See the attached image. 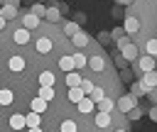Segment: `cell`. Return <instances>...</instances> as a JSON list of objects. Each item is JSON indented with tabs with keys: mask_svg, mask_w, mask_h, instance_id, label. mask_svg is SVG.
Wrapping results in <instances>:
<instances>
[{
	"mask_svg": "<svg viewBox=\"0 0 157 132\" xmlns=\"http://www.w3.org/2000/svg\"><path fill=\"white\" fill-rule=\"evenodd\" d=\"M120 78H123V81H132V71H130V68L120 71Z\"/></svg>",
	"mask_w": 157,
	"mask_h": 132,
	"instance_id": "cell-38",
	"label": "cell"
},
{
	"mask_svg": "<svg viewBox=\"0 0 157 132\" xmlns=\"http://www.w3.org/2000/svg\"><path fill=\"white\" fill-rule=\"evenodd\" d=\"M0 17H5V20H15V17H17V7H15V5H2Z\"/></svg>",
	"mask_w": 157,
	"mask_h": 132,
	"instance_id": "cell-16",
	"label": "cell"
},
{
	"mask_svg": "<svg viewBox=\"0 0 157 132\" xmlns=\"http://www.w3.org/2000/svg\"><path fill=\"white\" fill-rule=\"evenodd\" d=\"M123 32H125V27H115V29L110 32V37H113V42H118V39H123Z\"/></svg>",
	"mask_w": 157,
	"mask_h": 132,
	"instance_id": "cell-35",
	"label": "cell"
},
{
	"mask_svg": "<svg viewBox=\"0 0 157 132\" xmlns=\"http://www.w3.org/2000/svg\"><path fill=\"white\" fill-rule=\"evenodd\" d=\"M83 98H86V90H83V88H69V100H71V103L78 105Z\"/></svg>",
	"mask_w": 157,
	"mask_h": 132,
	"instance_id": "cell-11",
	"label": "cell"
},
{
	"mask_svg": "<svg viewBox=\"0 0 157 132\" xmlns=\"http://www.w3.org/2000/svg\"><path fill=\"white\" fill-rule=\"evenodd\" d=\"M93 108H96V103H93L91 98H83V100L78 103V112H83V115H86V112H93Z\"/></svg>",
	"mask_w": 157,
	"mask_h": 132,
	"instance_id": "cell-18",
	"label": "cell"
},
{
	"mask_svg": "<svg viewBox=\"0 0 157 132\" xmlns=\"http://www.w3.org/2000/svg\"><path fill=\"white\" fill-rule=\"evenodd\" d=\"M135 108H137V98H135L132 93L118 98V110H120V112H130V110H135Z\"/></svg>",
	"mask_w": 157,
	"mask_h": 132,
	"instance_id": "cell-1",
	"label": "cell"
},
{
	"mask_svg": "<svg viewBox=\"0 0 157 132\" xmlns=\"http://www.w3.org/2000/svg\"><path fill=\"white\" fill-rule=\"evenodd\" d=\"M93 122H96L98 127H108V125H110V112H98Z\"/></svg>",
	"mask_w": 157,
	"mask_h": 132,
	"instance_id": "cell-21",
	"label": "cell"
},
{
	"mask_svg": "<svg viewBox=\"0 0 157 132\" xmlns=\"http://www.w3.org/2000/svg\"><path fill=\"white\" fill-rule=\"evenodd\" d=\"M130 93H132L135 98H140V95H145V93H150V90H147V86H145L142 81H132V83H130Z\"/></svg>",
	"mask_w": 157,
	"mask_h": 132,
	"instance_id": "cell-6",
	"label": "cell"
},
{
	"mask_svg": "<svg viewBox=\"0 0 157 132\" xmlns=\"http://www.w3.org/2000/svg\"><path fill=\"white\" fill-rule=\"evenodd\" d=\"M123 27H125V32H128V34H135V32L140 29V22H137V17L128 15V17H125V24H123Z\"/></svg>",
	"mask_w": 157,
	"mask_h": 132,
	"instance_id": "cell-4",
	"label": "cell"
},
{
	"mask_svg": "<svg viewBox=\"0 0 157 132\" xmlns=\"http://www.w3.org/2000/svg\"><path fill=\"white\" fill-rule=\"evenodd\" d=\"M59 68H61V71H66V73H71V71L76 68L74 56H61V59H59Z\"/></svg>",
	"mask_w": 157,
	"mask_h": 132,
	"instance_id": "cell-5",
	"label": "cell"
},
{
	"mask_svg": "<svg viewBox=\"0 0 157 132\" xmlns=\"http://www.w3.org/2000/svg\"><path fill=\"white\" fill-rule=\"evenodd\" d=\"M140 115H142V110H140V108H135V110H130V112H128V120H130V122H137V120H140Z\"/></svg>",
	"mask_w": 157,
	"mask_h": 132,
	"instance_id": "cell-34",
	"label": "cell"
},
{
	"mask_svg": "<svg viewBox=\"0 0 157 132\" xmlns=\"http://www.w3.org/2000/svg\"><path fill=\"white\" fill-rule=\"evenodd\" d=\"M145 49H147V54H150V56H157V39H150Z\"/></svg>",
	"mask_w": 157,
	"mask_h": 132,
	"instance_id": "cell-32",
	"label": "cell"
},
{
	"mask_svg": "<svg viewBox=\"0 0 157 132\" xmlns=\"http://www.w3.org/2000/svg\"><path fill=\"white\" fill-rule=\"evenodd\" d=\"M64 32H66L69 37H76V34L81 32V24H78V22H66V24H64Z\"/></svg>",
	"mask_w": 157,
	"mask_h": 132,
	"instance_id": "cell-19",
	"label": "cell"
},
{
	"mask_svg": "<svg viewBox=\"0 0 157 132\" xmlns=\"http://www.w3.org/2000/svg\"><path fill=\"white\" fill-rule=\"evenodd\" d=\"M115 105H118V103H113V100H108V98H105V100H101V103H98V112H110Z\"/></svg>",
	"mask_w": 157,
	"mask_h": 132,
	"instance_id": "cell-24",
	"label": "cell"
},
{
	"mask_svg": "<svg viewBox=\"0 0 157 132\" xmlns=\"http://www.w3.org/2000/svg\"><path fill=\"white\" fill-rule=\"evenodd\" d=\"M47 10H49V7H44L42 2H34V5H32V15H37L39 20H42V17H47Z\"/></svg>",
	"mask_w": 157,
	"mask_h": 132,
	"instance_id": "cell-22",
	"label": "cell"
},
{
	"mask_svg": "<svg viewBox=\"0 0 157 132\" xmlns=\"http://www.w3.org/2000/svg\"><path fill=\"white\" fill-rule=\"evenodd\" d=\"M88 66H91L93 71H103V68H105V61H103V56H98V54H96V56H91V59H88Z\"/></svg>",
	"mask_w": 157,
	"mask_h": 132,
	"instance_id": "cell-14",
	"label": "cell"
},
{
	"mask_svg": "<svg viewBox=\"0 0 157 132\" xmlns=\"http://www.w3.org/2000/svg\"><path fill=\"white\" fill-rule=\"evenodd\" d=\"M74 61H76V68H83V66L88 64V59H86L81 51H76V54H74Z\"/></svg>",
	"mask_w": 157,
	"mask_h": 132,
	"instance_id": "cell-25",
	"label": "cell"
},
{
	"mask_svg": "<svg viewBox=\"0 0 157 132\" xmlns=\"http://www.w3.org/2000/svg\"><path fill=\"white\" fill-rule=\"evenodd\" d=\"M115 66H118L120 71H125V68H128V59H125L123 54H120V56H115Z\"/></svg>",
	"mask_w": 157,
	"mask_h": 132,
	"instance_id": "cell-33",
	"label": "cell"
},
{
	"mask_svg": "<svg viewBox=\"0 0 157 132\" xmlns=\"http://www.w3.org/2000/svg\"><path fill=\"white\" fill-rule=\"evenodd\" d=\"M118 5H132V0H115Z\"/></svg>",
	"mask_w": 157,
	"mask_h": 132,
	"instance_id": "cell-41",
	"label": "cell"
},
{
	"mask_svg": "<svg viewBox=\"0 0 157 132\" xmlns=\"http://www.w3.org/2000/svg\"><path fill=\"white\" fill-rule=\"evenodd\" d=\"M91 100H93V103H101V100H105V93H103V88H98V86H96V90L91 93Z\"/></svg>",
	"mask_w": 157,
	"mask_h": 132,
	"instance_id": "cell-26",
	"label": "cell"
},
{
	"mask_svg": "<svg viewBox=\"0 0 157 132\" xmlns=\"http://www.w3.org/2000/svg\"><path fill=\"white\" fill-rule=\"evenodd\" d=\"M59 15H61V10H59V7H49L44 20H47V22H59Z\"/></svg>",
	"mask_w": 157,
	"mask_h": 132,
	"instance_id": "cell-23",
	"label": "cell"
},
{
	"mask_svg": "<svg viewBox=\"0 0 157 132\" xmlns=\"http://www.w3.org/2000/svg\"><path fill=\"white\" fill-rule=\"evenodd\" d=\"M120 54H123L128 61H137V44H132V42H130V44H128V46H125Z\"/></svg>",
	"mask_w": 157,
	"mask_h": 132,
	"instance_id": "cell-9",
	"label": "cell"
},
{
	"mask_svg": "<svg viewBox=\"0 0 157 132\" xmlns=\"http://www.w3.org/2000/svg\"><path fill=\"white\" fill-rule=\"evenodd\" d=\"M39 98L42 100H52L54 98V88H39Z\"/></svg>",
	"mask_w": 157,
	"mask_h": 132,
	"instance_id": "cell-30",
	"label": "cell"
},
{
	"mask_svg": "<svg viewBox=\"0 0 157 132\" xmlns=\"http://www.w3.org/2000/svg\"><path fill=\"white\" fill-rule=\"evenodd\" d=\"M128 44H130V39H128V37H123V39H118V42H115V46H118L120 51H123V49H125Z\"/></svg>",
	"mask_w": 157,
	"mask_h": 132,
	"instance_id": "cell-37",
	"label": "cell"
},
{
	"mask_svg": "<svg viewBox=\"0 0 157 132\" xmlns=\"http://www.w3.org/2000/svg\"><path fill=\"white\" fill-rule=\"evenodd\" d=\"M27 127H39V112H29L27 115Z\"/></svg>",
	"mask_w": 157,
	"mask_h": 132,
	"instance_id": "cell-28",
	"label": "cell"
},
{
	"mask_svg": "<svg viewBox=\"0 0 157 132\" xmlns=\"http://www.w3.org/2000/svg\"><path fill=\"white\" fill-rule=\"evenodd\" d=\"M7 68H10V71H22V68H25V59H22V56H12L10 64H7Z\"/></svg>",
	"mask_w": 157,
	"mask_h": 132,
	"instance_id": "cell-17",
	"label": "cell"
},
{
	"mask_svg": "<svg viewBox=\"0 0 157 132\" xmlns=\"http://www.w3.org/2000/svg\"><path fill=\"white\" fill-rule=\"evenodd\" d=\"M147 115H150V120H155V122H157V105H152V108H150V112H147Z\"/></svg>",
	"mask_w": 157,
	"mask_h": 132,
	"instance_id": "cell-39",
	"label": "cell"
},
{
	"mask_svg": "<svg viewBox=\"0 0 157 132\" xmlns=\"http://www.w3.org/2000/svg\"><path fill=\"white\" fill-rule=\"evenodd\" d=\"M115 132H128V130H115Z\"/></svg>",
	"mask_w": 157,
	"mask_h": 132,
	"instance_id": "cell-43",
	"label": "cell"
},
{
	"mask_svg": "<svg viewBox=\"0 0 157 132\" xmlns=\"http://www.w3.org/2000/svg\"><path fill=\"white\" fill-rule=\"evenodd\" d=\"M39 17L37 15H32V12H27L25 17H22V24H25V29H34V27H39Z\"/></svg>",
	"mask_w": 157,
	"mask_h": 132,
	"instance_id": "cell-3",
	"label": "cell"
},
{
	"mask_svg": "<svg viewBox=\"0 0 157 132\" xmlns=\"http://www.w3.org/2000/svg\"><path fill=\"white\" fill-rule=\"evenodd\" d=\"M37 51L39 54H49L52 51V39L49 37H39L37 39Z\"/></svg>",
	"mask_w": 157,
	"mask_h": 132,
	"instance_id": "cell-8",
	"label": "cell"
},
{
	"mask_svg": "<svg viewBox=\"0 0 157 132\" xmlns=\"http://www.w3.org/2000/svg\"><path fill=\"white\" fill-rule=\"evenodd\" d=\"M12 42H15V44H27V42H29V29H25V27L15 29V32H12Z\"/></svg>",
	"mask_w": 157,
	"mask_h": 132,
	"instance_id": "cell-2",
	"label": "cell"
},
{
	"mask_svg": "<svg viewBox=\"0 0 157 132\" xmlns=\"http://www.w3.org/2000/svg\"><path fill=\"white\" fill-rule=\"evenodd\" d=\"M44 110H47V100H42V98L37 95V98L32 100V112H39V115H42Z\"/></svg>",
	"mask_w": 157,
	"mask_h": 132,
	"instance_id": "cell-20",
	"label": "cell"
},
{
	"mask_svg": "<svg viewBox=\"0 0 157 132\" xmlns=\"http://www.w3.org/2000/svg\"><path fill=\"white\" fill-rule=\"evenodd\" d=\"M142 83L147 86V90L157 88V71H150V73H142Z\"/></svg>",
	"mask_w": 157,
	"mask_h": 132,
	"instance_id": "cell-13",
	"label": "cell"
},
{
	"mask_svg": "<svg viewBox=\"0 0 157 132\" xmlns=\"http://www.w3.org/2000/svg\"><path fill=\"white\" fill-rule=\"evenodd\" d=\"M59 130H61V132H76V122H74V120H64Z\"/></svg>",
	"mask_w": 157,
	"mask_h": 132,
	"instance_id": "cell-29",
	"label": "cell"
},
{
	"mask_svg": "<svg viewBox=\"0 0 157 132\" xmlns=\"http://www.w3.org/2000/svg\"><path fill=\"white\" fill-rule=\"evenodd\" d=\"M0 103H2V105H10V103H12V90H7V88L0 90Z\"/></svg>",
	"mask_w": 157,
	"mask_h": 132,
	"instance_id": "cell-27",
	"label": "cell"
},
{
	"mask_svg": "<svg viewBox=\"0 0 157 132\" xmlns=\"http://www.w3.org/2000/svg\"><path fill=\"white\" fill-rule=\"evenodd\" d=\"M74 22H78V24H81V22H86V15H83V12H78V15H76V20H74Z\"/></svg>",
	"mask_w": 157,
	"mask_h": 132,
	"instance_id": "cell-40",
	"label": "cell"
},
{
	"mask_svg": "<svg viewBox=\"0 0 157 132\" xmlns=\"http://www.w3.org/2000/svg\"><path fill=\"white\" fill-rule=\"evenodd\" d=\"M29 132H42V130L39 127H29Z\"/></svg>",
	"mask_w": 157,
	"mask_h": 132,
	"instance_id": "cell-42",
	"label": "cell"
},
{
	"mask_svg": "<svg viewBox=\"0 0 157 132\" xmlns=\"http://www.w3.org/2000/svg\"><path fill=\"white\" fill-rule=\"evenodd\" d=\"M98 39H101V44H110V39H113V37H110V32H101V34H98Z\"/></svg>",
	"mask_w": 157,
	"mask_h": 132,
	"instance_id": "cell-36",
	"label": "cell"
},
{
	"mask_svg": "<svg viewBox=\"0 0 157 132\" xmlns=\"http://www.w3.org/2000/svg\"><path fill=\"white\" fill-rule=\"evenodd\" d=\"M81 83H83V78H81L76 71L66 73V86H69V88H81Z\"/></svg>",
	"mask_w": 157,
	"mask_h": 132,
	"instance_id": "cell-10",
	"label": "cell"
},
{
	"mask_svg": "<svg viewBox=\"0 0 157 132\" xmlns=\"http://www.w3.org/2000/svg\"><path fill=\"white\" fill-rule=\"evenodd\" d=\"M25 125H27V115H20V112H17V115L10 117V127H12V130H22Z\"/></svg>",
	"mask_w": 157,
	"mask_h": 132,
	"instance_id": "cell-12",
	"label": "cell"
},
{
	"mask_svg": "<svg viewBox=\"0 0 157 132\" xmlns=\"http://www.w3.org/2000/svg\"><path fill=\"white\" fill-rule=\"evenodd\" d=\"M88 42H91V39H88V34H86V32H78L76 37H71V44H74L76 49H83Z\"/></svg>",
	"mask_w": 157,
	"mask_h": 132,
	"instance_id": "cell-7",
	"label": "cell"
},
{
	"mask_svg": "<svg viewBox=\"0 0 157 132\" xmlns=\"http://www.w3.org/2000/svg\"><path fill=\"white\" fill-rule=\"evenodd\" d=\"M39 86H42V88H52V86H54V73H52V71H44V73L39 76Z\"/></svg>",
	"mask_w": 157,
	"mask_h": 132,
	"instance_id": "cell-15",
	"label": "cell"
},
{
	"mask_svg": "<svg viewBox=\"0 0 157 132\" xmlns=\"http://www.w3.org/2000/svg\"><path fill=\"white\" fill-rule=\"evenodd\" d=\"M81 88L86 90V95H91V93L96 90V86H93V81H88V78H83V83H81Z\"/></svg>",
	"mask_w": 157,
	"mask_h": 132,
	"instance_id": "cell-31",
	"label": "cell"
}]
</instances>
